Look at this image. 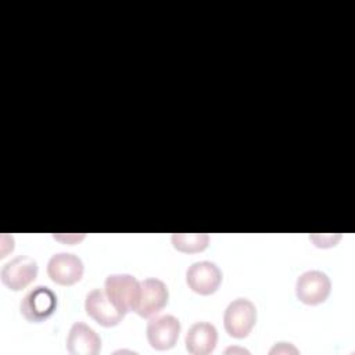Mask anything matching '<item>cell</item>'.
<instances>
[{"mask_svg":"<svg viewBox=\"0 0 355 355\" xmlns=\"http://www.w3.org/2000/svg\"><path fill=\"white\" fill-rule=\"evenodd\" d=\"M104 291L121 312H136L140 302L141 284L135 276L128 273L110 275L105 279Z\"/></svg>","mask_w":355,"mask_h":355,"instance_id":"6da1fadb","label":"cell"},{"mask_svg":"<svg viewBox=\"0 0 355 355\" xmlns=\"http://www.w3.org/2000/svg\"><path fill=\"white\" fill-rule=\"evenodd\" d=\"M257 323V308L247 298L233 300L225 309L223 326L226 333L234 338L247 337Z\"/></svg>","mask_w":355,"mask_h":355,"instance_id":"7a4b0ae2","label":"cell"},{"mask_svg":"<svg viewBox=\"0 0 355 355\" xmlns=\"http://www.w3.org/2000/svg\"><path fill=\"white\" fill-rule=\"evenodd\" d=\"M57 309V295L47 286H36L28 291L21 304V315L33 323H39L50 318Z\"/></svg>","mask_w":355,"mask_h":355,"instance_id":"3957f363","label":"cell"},{"mask_svg":"<svg viewBox=\"0 0 355 355\" xmlns=\"http://www.w3.org/2000/svg\"><path fill=\"white\" fill-rule=\"evenodd\" d=\"M331 290L329 276L322 270H306L295 282V295L306 305H318L327 300Z\"/></svg>","mask_w":355,"mask_h":355,"instance_id":"277c9868","label":"cell"},{"mask_svg":"<svg viewBox=\"0 0 355 355\" xmlns=\"http://www.w3.org/2000/svg\"><path fill=\"white\" fill-rule=\"evenodd\" d=\"M37 262L28 255H18L3 265L0 277L6 287L19 291L28 287L37 276Z\"/></svg>","mask_w":355,"mask_h":355,"instance_id":"5b68a950","label":"cell"},{"mask_svg":"<svg viewBox=\"0 0 355 355\" xmlns=\"http://www.w3.org/2000/svg\"><path fill=\"white\" fill-rule=\"evenodd\" d=\"M186 283L191 291L200 295H211L222 283V272L214 262L198 261L187 268Z\"/></svg>","mask_w":355,"mask_h":355,"instance_id":"8992f818","label":"cell"},{"mask_svg":"<svg viewBox=\"0 0 355 355\" xmlns=\"http://www.w3.org/2000/svg\"><path fill=\"white\" fill-rule=\"evenodd\" d=\"M147 340L148 344L157 351H165L175 347L179 333L180 322L173 315H161L150 318L147 323Z\"/></svg>","mask_w":355,"mask_h":355,"instance_id":"52a82bcc","label":"cell"},{"mask_svg":"<svg viewBox=\"0 0 355 355\" xmlns=\"http://www.w3.org/2000/svg\"><path fill=\"white\" fill-rule=\"evenodd\" d=\"M83 262L82 259L69 252L54 254L47 262L49 277L61 286H72L78 283L83 276Z\"/></svg>","mask_w":355,"mask_h":355,"instance_id":"ba28073f","label":"cell"},{"mask_svg":"<svg viewBox=\"0 0 355 355\" xmlns=\"http://www.w3.org/2000/svg\"><path fill=\"white\" fill-rule=\"evenodd\" d=\"M140 284L141 294L136 313L144 319H150L158 315L166 306L169 300V291L166 284L157 277L144 279L143 282H140Z\"/></svg>","mask_w":355,"mask_h":355,"instance_id":"9c48e42d","label":"cell"},{"mask_svg":"<svg viewBox=\"0 0 355 355\" xmlns=\"http://www.w3.org/2000/svg\"><path fill=\"white\" fill-rule=\"evenodd\" d=\"M85 311L93 320L104 327L116 326L125 316V313L112 304L107 293L100 288H94L86 295Z\"/></svg>","mask_w":355,"mask_h":355,"instance_id":"30bf717a","label":"cell"},{"mask_svg":"<svg viewBox=\"0 0 355 355\" xmlns=\"http://www.w3.org/2000/svg\"><path fill=\"white\" fill-rule=\"evenodd\" d=\"M101 349L100 336L86 323L76 322L67 337V351L71 355H97Z\"/></svg>","mask_w":355,"mask_h":355,"instance_id":"8fae6325","label":"cell"},{"mask_svg":"<svg viewBox=\"0 0 355 355\" xmlns=\"http://www.w3.org/2000/svg\"><path fill=\"white\" fill-rule=\"evenodd\" d=\"M218 343L216 327L209 322H196L186 333V349L193 355L211 354Z\"/></svg>","mask_w":355,"mask_h":355,"instance_id":"7c38bea8","label":"cell"},{"mask_svg":"<svg viewBox=\"0 0 355 355\" xmlns=\"http://www.w3.org/2000/svg\"><path fill=\"white\" fill-rule=\"evenodd\" d=\"M173 247L180 252H200L208 247L209 236L207 233H173Z\"/></svg>","mask_w":355,"mask_h":355,"instance_id":"4fadbf2b","label":"cell"},{"mask_svg":"<svg viewBox=\"0 0 355 355\" xmlns=\"http://www.w3.org/2000/svg\"><path fill=\"white\" fill-rule=\"evenodd\" d=\"M279 345L280 347H275V348H272L270 349V354H273V352H280V351H284V352H290V349H293V351H297L294 347H291V345H287V343H279Z\"/></svg>","mask_w":355,"mask_h":355,"instance_id":"5bb4252c","label":"cell"}]
</instances>
